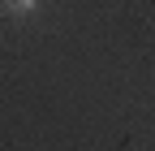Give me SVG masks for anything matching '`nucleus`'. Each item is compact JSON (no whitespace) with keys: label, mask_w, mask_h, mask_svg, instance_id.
<instances>
[{"label":"nucleus","mask_w":155,"mask_h":151,"mask_svg":"<svg viewBox=\"0 0 155 151\" xmlns=\"http://www.w3.org/2000/svg\"><path fill=\"white\" fill-rule=\"evenodd\" d=\"M39 5H43V0H5V9H9V13H17V17H30Z\"/></svg>","instance_id":"nucleus-1"}]
</instances>
